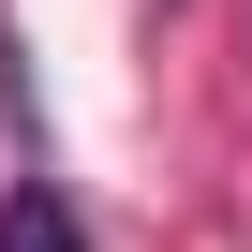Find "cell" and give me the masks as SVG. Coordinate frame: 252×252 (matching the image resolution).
<instances>
[{
  "mask_svg": "<svg viewBox=\"0 0 252 252\" xmlns=\"http://www.w3.org/2000/svg\"><path fill=\"white\" fill-rule=\"evenodd\" d=\"M0 252H89L74 193H60V178H15V193H0Z\"/></svg>",
  "mask_w": 252,
  "mask_h": 252,
  "instance_id": "1",
  "label": "cell"
}]
</instances>
